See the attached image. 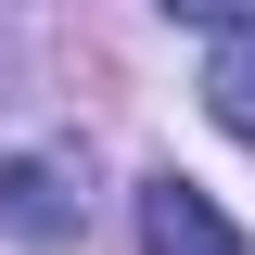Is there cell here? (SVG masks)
I'll list each match as a JSON object with an SVG mask.
<instances>
[{
  "instance_id": "6da1fadb",
  "label": "cell",
  "mask_w": 255,
  "mask_h": 255,
  "mask_svg": "<svg viewBox=\"0 0 255 255\" xmlns=\"http://www.w3.org/2000/svg\"><path fill=\"white\" fill-rule=\"evenodd\" d=\"M140 243H153V255H243V230L166 166V179H140Z\"/></svg>"
},
{
  "instance_id": "7a4b0ae2",
  "label": "cell",
  "mask_w": 255,
  "mask_h": 255,
  "mask_svg": "<svg viewBox=\"0 0 255 255\" xmlns=\"http://www.w3.org/2000/svg\"><path fill=\"white\" fill-rule=\"evenodd\" d=\"M0 230H26V243H64V230H77L64 153H13V166H0Z\"/></svg>"
},
{
  "instance_id": "3957f363",
  "label": "cell",
  "mask_w": 255,
  "mask_h": 255,
  "mask_svg": "<svg viewBox=\"0 0 255 255\" xmlns=\"http://www.w3.org/2000/svg\"><path fill=\"white\" fill-rule=\"evenodd\" d=\"M204 115L255 153V26H243V38H217V64H204Z\"/></svg>"
},
{
  "instance_id": "277c9868",
  "label": "cell",
  "mask_w": 255,
  "mask_h": 255,
  "mask_svg": "<svg viewBox=\"0 0 255 255\" xmlns=\"http://www.w3.org/2000/svg\"><path fill=\"white\" fill-rule=\"evenodd\" d=\"M166 13H179V26H204V38H243V26H255V0H166Z\"/></svg>"
}]
</instances>
